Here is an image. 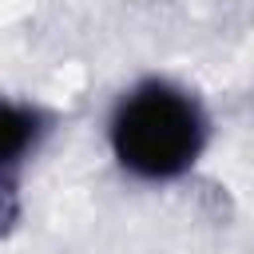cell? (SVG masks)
<instances>
[{"label":"cell","instance_id":"6da1fadb","mask_svg":"<svg viewBox=\"0 0 254 254\" xmlns=\"http://www.w3.org/2000/svg\"><path fill=\"white\" fill-rule=\"evenodd\" d=\"M111 143L127 171L143 179H175L202 151V115L183 91L147 83L115 111Z\"/></svg>","mask_w":254,"mask_h":254},{"label":"cell","instance_id":"7a4b0ae2","mask_svg":"<svg viewBox=\"0 0 254 254\" xmlns=\"http://www.w3.org/2000/svg\"><path fill=\"white\" fill-rule=\"evenodd\" d=\"M32 139H36V115L16 103H0V167L16 163Z\"/></svg>","mask_w":254,"mask_h":254}]
</instances>
